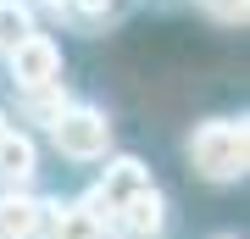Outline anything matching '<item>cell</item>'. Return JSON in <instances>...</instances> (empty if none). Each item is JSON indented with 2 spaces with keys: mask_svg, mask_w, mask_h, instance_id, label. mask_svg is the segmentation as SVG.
Wrapping results in <instances>:
<instances>
[{
  "mask_svg": "<svg viewBox=\"0 0 250 239\" xmlns=\"http://www.w3.org/2000/svg\"><path fill=\"white\" fill-rule=\"evenodd\" d=\"M189 167L206 184H239L250 167V128L245 117H211L189 133Z\"/></svg>",
  "mask_w": 250,
  "mask_h": 239,
  "instance_id": "6da1fadb",
  "label": "cell"
},
{
  "mask_svg": "<svg viewBox=\"0 0 250 239\" xmlns=\"http://www.w3.org/2000/svg\"><path fill=\"white\" fill-rule=\"evenodd\" d=\"M50 145L72 161H106L111 156V117L100 106H83V100H67L62 111L45 123Z\"/></svg>",
  "mask_w": 250,
  "mask_h": 239,
  "instance_id": "7a4b0ae2",
  "label": "cell"
},
{
  "mask_svg": "<svg viewBox=\"0 0 250 239\" xmlns=\"http://www.w3.org/2000/svg\"><path fill=\"white\" fill-rule=\"evenodd\" d=\"M150 184H156V178H150V167H145L139 156H106V167H100L95 189L83 195V206H89V212L100 217L106 239H111V222H117V212H123L128 200H139Z\"/></svg>",
  "mask_w": 250,
  "mask_h": 239,
  "instance_id": "3957f363",
  "label": "cell"
},
{
  "mask_svg": "<svg viewBox=\"0 0 250 239\" xmlns=\"http://www.w3.org/2000/svg\"><path fill=\"white\" fill-rule=\"evenodd\" d=\"M11 67V84L17 95H45V89H62V44L50 34H28L17 50L6 56Z\"/></svg>",
  "mask_w": 250,
  "mask_h": 239,
  "instance_id": "277c9868",
  "label": "cell"
},
{
  "mask_svg": "<svg viewBox=\"0 0 250 239\" xmlns=\"http://www.w3.org/2000/svg\"><path fill=\"white\" fill-rule=\"evenodd\" d=\"M111 239H167V195H161V184H150L139 200H128L117 212Z\"/></svg>",
  "mask_w": 250,
  "mask_h": 239,
  "instance_id": "5b68a950",
  "label": "cell"
},
{
  "mask_svg": "<svg viewBox=\"0 0 250 239\" xmlns=\"http://www.w3.org/2000/svg\"><path fill=\"white\" fill-rule=\"evenodd\" d=\"M45 228H50V200L28 189L0 195V239H45Z\"/></svg>",
  "mask_w": 250,
  "mask_h": 239,
  "instance_id": "8992f818",
  "label": "cell"
},
{
  "mask_svg": "<svg viewBox=\"0 0 250 239\" xmlns=\"http://www.w3.org/2000/svg\"><path fill=\"white\" fill-rule=\"evenodd\" d=\"M39 173V145L28 139L22 128H11L6 139H0V184H6V195H17V189L34 184Z\"/></svg>",
  "mask_w": 250,
  "mask_h": 239,
  "instance_id": "52a82bcc",
  "label": "cell"
},
{
  "mask_svg": "<svg viewBox=\"0 0 250 239\" xmlns=\"http://www.w3.org/2000/svg\"><path fill=\"white\" fill-rule=\"evenodd\" d=\"M45 239H106L100 217L89 212L83 200H50V228Z\"/></svg>",
  "mask_w": 250,
  "mask_h": 239,
  "instance_id": "ba28073f",
  "label": "cell"
},
{
  "mask_svg": "<svg viewBox=\"0 0 250 239\" xmlns=\"http://www.w3.org/2000/svg\"><path fill=\"white\" fill-rule=\"evenodd\" d=\"M28 34H39L34 0H0V56H11Z\"/></svg>",
  "mask_w": 250,
  "mask_h": 239,
  "instance_id": "9c48e42d",
  "label": "cell"
},
{
  "mask_svg": "<svg viewBox=\"0 0 250 239\" xmlns=\"http://www.w3.org/2000/svg\"><path fill=\"white\" fill-rule=\"evenodd\" d=\"M206 6V17H217V22H245L250 17V0H200Z\"/></svg>",
  "mask_w": 250,
  "mask_h": 239,
  "instance_id": "30bf717a",
  "label": "cell"
},
{
  "mask_svg": "<svg viewBox=\"0 0 250 239\" xmlns=\"http://www.w3.org/2000/svg\"><path fill=\"white\" fill-rule=\"evenodd\" d=\"M11 128H17V123H11V117H6V106H0V139H6Z\"/></svg>",
  "mask_w": 250,
  "mask_h": 239,
  "instance_id": "8fae6325",
  "label": "cell"
},
{
  "mask_svg": "<svg viewBox=\"0 0 250 239\" xmlns=\"http://www.w3.org/2000/svg\"><path fill=\"white\" fill-rule=\"evenodd\" d=\"M217 239H233V234H217Z\"/></svg>",
  "mask_w": 250,
  "mask_h": 239,
  "instance_id": "7c38bea8",
  "label": "cell"
}]
</instances>
